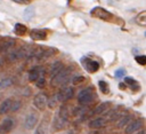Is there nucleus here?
I'll return each mask as SVG.
<instances>
[{
	"label": "nucleus",
	"instance_id": "1",
	"mask_svg": "<svg viewBox=\"0 0 146 134\" xmlns=\"http://www.w3.org/2000/svg\"><path fill=\"white\" fill-rule=\"evenodd\" d=\"M97 98V93L94 88V86H88L83 89H81L78 94V103L82 107H89L91 105Z\"/></svg>",
	"mask_w": 146,
	"mask_h": 134
},
{
	"label": "nucleus",
	"instance_id": "2",
	"mask_svg": "<svg viewBox=\"0 0 146 134\" xmlns=\"http://www.w3.org/2000/svg\"><path fill=\"white\" fill-rule=\"evenodd\" d=\"M71 68L65 66L63 70H60L58 73L52 76L50 78V86L52 88H58V87H64L68 81H71Z\"/></svg>",
	"mask_w": 146,
	"mask_h": 134
},
{
	"label": "nucleus",
	"instance_id": "3",
	"mask_svg": "<svg viewBox=\"0 0 146 134\" xmlns=\"http://www.w3.org/2000/svg\"><path fill=\"white\" fill-rule=\"evenodd\" d=\"M90 15L92 17H96L98 19H102V21H105V22H110V23H116L117 22V18L112 14L110 13L108 10L102 8V7H95L90 10Z\"/></svg>",
	"mask_w": 146,
	"mask_h": 134
},
{
	"label": "nucleus",
	"instance_id": "4",
	"mask_svg": "<svg viewBox=\"0 0 146 134\" xmlns=\"http://www.w3.org/2000/svg\"><path fill=\"white\" fill-rule=\"evenodd\" d=\"M50 124H51V112L47 111L39 120L36 127L34 128V134H49Z\"/></svg>",
	"mask_w": 146,
	"mask_h": 134
},
{
	"label": "nucleus",
	"instance_id": "5",
	"mask_svg": "<svg viewBox=\"0 0 146 134\" xmlns=\"http://www.w3.org/2000/svg\"><path fill=\"white\" fill-rule=\"evenodd\" d=\"M68 125H70V119L63 118L57 113L54 117V119H52V121L50 124V126H51L50 131H51L52 134H55V133H58V132H62V131L66 129L68 127Z\"/></svg>",
	"mask_w": 146,
	"mask_h": 134
},
{
	"label": "nucleus",
	"instance_id": "6",
	"mask_svg": "<svg viewBox=\"0 0 146 134\" xmlns=\"http://www.w3.org/2000/svg\"><path fill=\"white\" fill-rule=\"evenodd\" d=\"M47 103H48V95L44 92H39L38 94L34 95L33 97V105L34 108L40 111V112H44L47 109Z\"/></svg>",
	"mask_w": 146,
	"mask_h": 134
},
{
	"label": "nucleus",
	"instance_id": "7",
	"mask_svg": "<svg viewBox=\"0 0 146 134\" xmlns=\"http://www.w3.org/2000/svg\"><path fill=\"white\" fill-rule=\"evenodd\" d=\"M145 120L143 118H133L123 129L124 134H135L144 128Z\"/></svg>",
	"mask_w": 146,
	"mask_h": 134
},
{
	"label": "nucleus",
	"instance_id": "8",
	"mask_svg": "<svg viewBox=\"0 0 146 134\" xmlns=\"http://www.w3.org/2000/svg\"><path fill=\"white\" fill-rule=\"evenodd\" d=\"M40 120V117H39V113L36 111H30L25 118H24V121H23V125H24V128L27 129V131H31V129H34L38 125Z\"/></svg>",
	"mask_w": 146,
	"mask_h": 134
},
{
	"label": "nucleus",
	"instance_id": "9",
	"mask_svg": "<svg viewBox=\"0 0 146 134\" xmlns=\"http://www.w3.org/2000/svg\"><path fill=\"white\" fill-rule=\"evenodd\" d=\"M74 96V88L71 87V86H64V87H60L58 93H57V97H58V101L62 102V103H66L68 102L70 100H72Z\"/></svg>",
	"mask_w": 146,
	"mask_h": 134
},
{
	"label": "nucleus",
	"instance_id": "10",
	"mask_svg": "<svg viewBox=\"0 0 146 134\" xmlns=\"http://www.w3.org/2000/svg\"><path fill=\"white\" fill-rule=\"evenodd\" d=\"M46 76V68L42 65H34L29 70L27 73V78L29 81L31 82H35L40 77H44Z\"/></svg>",
	"mask_w": 146,
	"mask_h": 134
},
{
	"label": "nucleus",
	"instance_id": "11",
	"mask_svg": "<svg viewBox=\"0 0 146 134\" xmlns=\"http://www.w3.org/2000/svg\"><path fill=\"white\" fill-rule=\"evenodd\" d=\"M111 109V102L106 101V102H102L98 105H96L92 110H90L88 117H98V116H103L105 115L108 110Z\"/></svg>",
	"mask_w": 146,
	"mask_h": 134
},
{
	"label": "nucleus",
	"instance_id": "12",
	"mask_svg": "<svg viewBox=\"0 0 146 134\" xmlns=\"http://www.w3.org/2000/svg\"><path fill=\"white\" fill-rule=\"evenodd\" d=\"M81 64L84 68V70H87L89 73H95L99 70V63L90 57H82L81 58Z\"/></svg>",
	"mask_w": 146,
	"mask_h": 134
},
{
	"label": "nucleus",
	"instance_id": "13",
	"mask_svg": "<svg viewBox=\"0 0 146 134\" xmlns=\"http://www.w3.org/2000/svg\"><path fill=\"white\" fill-rule=\"evenodd\" d=\"M108 124V120L106 119V117L103 116H98V117H94L89 123H88V127L91 129H102L104 128L106 125Z\"/></svg>",
	"mask_w": 146,
	"mask_h": 134
},
{
	"label": "nucleus",
	"instance_id": "14",
	"mask_svg": "<svg viewBox=\"0 0 146 134\" xmlns=\"http://www.w3.org/2000/svg\"><path fill=\"white\" fill-rule=\"evenodd\" d=\"M135 118V116L132 115V113H124L123 116H121L120 118H119V120L115 123V127L117 128V129H124V127L132 120Z\"/></svg>",
	"mask_w": 146,
	"mask_h": 134
},
{
	"label": "nucleus",
	"instance_id": "15",
	"mask_svg": "<svg viewBox=\"0 0 146 134\" xmlns=\"http://www.w3.org/2000/svg\"><path fill=\"white\" fill-rule=\"evenodd\" d=\"M29 34H30V38L34 41H42V40H46L48 37V33L41 29H33L30 31Z\"/></svg>",
	"mask_w": 146,
	"mask_h": 134
},
{
	"label": "nucleus",
	"instance_id": "16",
	"mask_svg": "<svg viewBox=\"0 0 146 134\" xmlns=\"http://www.w3.org/2000/svg\"><path fill=\"white\" fill-rule=\"evenodd\" d=\"M16 46V40L14 38H10V37H5L0 40V47H1V50H11L14 49V47Z\"/></svg>",
	"mask_w": 146,
	"mask_h": 134
},
{
	"label": "nucleus",
	"instance_id": "17",
	"mask_svg": "<svg viewBox=\"0 0 146 134\" xmlns=\"http://www.w3.org/2000/svg\"><path fill=\"white\" fill-rule=\"evenodd\" d=\"M90 110H89V107H82V105H79V107H75L73 108L72 110V116L73 117H78V118H86L88 117Z\"/></svg>",
	"mask_w": 146,
	"mask_h": 134
},
{
	"label": "nucleus",
	"instance_id": "18",
	"mask_svg": "<svg viewBox=\"0 0 146 134\" xmlns=\"http://www.w3.org/2000/svg\"><path fill=\"white\" fill-rule=\"evenodd\" d=\"M65 68V65H64V63L60 61V60H56V61H54L51 64H50V66H49V76H50V78L52 77V76H55L56 73H58L60 70H63Z\"/></svg>",
	"mask_w": 146,
	"mask_h": 134
},
{
	"label": "nucleus",
	"instance_id": "19",
	"mask_svg": "<svg viewBox=\"0 0 146 134\" xmlns=\"http://www.w3.org/2000/svg\"><path fill=\"white\" fill-rule=\"evenodd\" d=\"M15 127V120L11 118V117H7L5 118L2 121H1V125H0V128L5 132V133H9L14 129Z\"/></svg>",
	"mask_w": 146,
	"mask_h": 134
},
{
	"label": "nucleus",
	"instance_id": "20",
	"mask_svg": "<svg viewBox=\"0 0 146 134\" xmlns=\"http://www.w3.org/2000/svg\"><path fill=\"white\" fill-rule=\"evenodd\" d=\"M11 104H13V100L11 98H6L0 103V115H7L10 112L11 109Z\"/></svg>",
	"mask_w": 146,
	"mask_h": 134
},
{
	"label": "nucleus",
	"instance_id": "21",
	"mask_svg": "<svg viewBox=\"0 0 146 134\" xmlns=\"http://www.w3.org/2000/svg\"><path fill=\"white\" fill-rule=\"evenodd\" d=\"M14 32L17 36L23 37V36L27 34V26L25 24H23V23H16L15 26H14Z\"/></svg>",
	"mask_w": 146,
	"mask_h": 134
},
{
	"label": "nucleus",
	"instance_id": "22",
	"mask_svg": "<svg viewBox=\"0 0 146 134\" xmlns=\"http://www.w3.org/2000/svg\"><path fill=\"white\" fill-rule=\"evenodd\" d=\"M34 15H35V9H34L33 6H27V7L24 9V11H23V17H24L26 21L33 19Z\"/></svg>",
	"mask_w": 146,
	"mask_h": 134
},
{
	"label": "nucleus",
	"instance_id": "23",
	"mask_svg": "<svg viewBox=\"0 0 146 134\" xmlns=\"http://www.w3.org/2000/svg\"><path fill=\"white\" fill-rule=\"evenodd\" d=\"M60 117H63V118H66V119H70V116H71V111H70V108H68V105L66 104V103H63L62 105H60V108H59V110H58V112H57Z\"/></svg>",
	"mask_w": 146,
	"mask_h": 134
},
{
	"label": "nucleus",
	"instance_id": "24",
	"mask_svg": "<svg viewBox=\"0 0 146 134\" xmlns=\"http://www.w3.org/2000/svg\"><path fill=\"white\" fill-rule=\"evenodd\" d=\"M14 85V78L13 77H6L0 80V89H6Z\"/></svg>",
	"mask_w": 146,
	"mask_h": 134
},
{
	"label": "nucleus",
	"instance_id": "25",
	"mask_svg": "<svg viewBox=\"0 0 146 134\" xmlns=\"http://www.w3.org/2000/svg\"><path fill=\"white\" fill-rule=\"evenodd\" d=\"M58 97H57V94H54L52 96L48 97V103H47V108H49L50 110H54L57 108L58 105Z\"/></svg>",
	"mask_w": 146,
	"mask_h": 134
},
{
	"label": "nucleus",
	"instance_id": "26",
	"mask_svg": "<svg viewBox=\"0 0 146 134\" xmlns=\"http://www.w3.org/2000/svg\"><path fill=\"white\" fill-rule=\"evenodd\" d=\"M124 82H125V85H128L131 89L133 88L135 90H138L139 89V84L133 79V78H131V77H125L124 78Z\"/></svg>",
	"mask_w": 146,
	"mask_h": 134
},
{
	"label": "nucleus",
	"instance_id": "27",
	"mask_svg": "<svg viewBox=\"0 0 146 134\" xmlns=\"http://www.w3.org/2000/svg\"><path fill=\"white\" fill-rule=\"evenodd\" d=\"M84 81H86V77H84V76H74V77H72V79H71V82H72L73 86H80V85H82Z\"/></svg>",
	"mask_w": 146,
	"mask_h": 134
},
{
	"label": "nucleus",
	"instance_id": "28",
	"mask_svg": "<svg viewBox=\"0 0 146 134\" xmlns=\"http://www.w3.org/2000/svg\"><path fill=\"white\" fill-rule=\"evenodd\" d=\"M98 86H99V89H100V92L103 94H108L110 93V86L105 80H99L98 81Z\"/></svg>",
	"mask_w": 146,
	"mask_h": 134
},
{
	"label": "nucleus",
	"instance_id": "29",
	"mask_svg": "<svg viewBox=\"0 0 146 134\" xmlns=\"http://www.w3.org/2000/svg\"><path fill=\"white\" fill-rule=\"evenodd\" d=\"M34 85H35L36 88H39V89H43V88L46 87V85H47L46 76H44V77H40V78L34 82Z\"/></svg>",
	"mask_w": 146,
	"mask_h": 134
},
{
	"label": "nucleus",
	"instance_id": "30",
	"mask_svg": "<svg viewBox=\"0 0 146 134\" xmlns=\"http://www.w3.org/2000/svg\"><path fill=\"white\" fill-rule=\"evenodd\" d=\"M21 108H22V101L21 100H13L10 112H17L18 110H21Z\"/></svg>",
	"mask_w": 146,
	"mask_h": 134
},
{
	"label": "nucleus",
	"instance_id": "31",
	"mask_svg": "<svg viewBox=\"0 0 146 134\" xmlns=\"http://www.w3.org/2000/svg\"><path fill=\"white\" fill-rule=\"evenodd\" d=\"M137 22L140 25H146V11H144L137 16Z\"/></svg>",
	"mask_w": 146,
	"mask_h": 134
},
{
	"label": "nucleus",
	"instance_id": "32",
	"mask_svg": "<svg viewBox=\"0 0 146 134\" xmlns=\"http://www.w3.org/2000/svg\"><path fill=\"white\" fill-rule=\"evenodd\" d=\"M135 61L139 65H146V55H138L135 57Z\"/></svg>",
	"mask_w": 146,
	"mask_h": 134
},
{
	"label": "nucleus",
	"instance_id": "33",
	"mask_svg": "<svg viewBox=\"0 0 146 134\" xmlns=\"http://www.w3.org/2000/svg\"><path fill=\"white\" fill-rule=\"evenodd\" d=\"M124 73H125V70L124 69H119V70L115 71V77L116 78H121V77L124 76Z\"/></svg>",
	"mask_w": 146,
	"mask_h": 134
},
{
	"label": "nucleus",
	"instance_id": "34",
	"mask_svg": "<svg viewBox=\"0 0 146 134\" xmlns=\"http://www.w3.org/2000/svg\"><path fill=\"white\" fill-rule=\"evenodd\" d=\"M11 1L19 3V5H30V2H31V0H11Z\"/></svg>",
	"mask_w": 146,
	"mask_h": 134
},
{
	"label": "nucleus",
	"instance_id": "35",
	"mask_svg": "<svg viewBox=\"0 0 146 134\" xmlns=\"http://www.w3.org/2000/svg\"><path fill=\"white\" fill-rule=\"evenodd\" d=\"M135 134H146V128H143V129H140L139 132H137Z\"/></svg>",
	"mask_w": 146,
	"mask_h": 134
},
{
	"label": "nucleus",
	"instance_id": "36",
	"mask_svg": "<svg viewBox=\"0 0 146 134\" xmlns=\"http://www.w3.org/2000/svg\"><path fill=\"white\" fill-rule=\"evenodd\" d=\"M120 88L121 89H124L125 88V84H120Z\"/></svg>",
	"mask_w": 146,
	"mask_h": 134
},
{
	"label": "nucleus",
	"instance_id": "37",
	"mask_svg": "<svg viewBox=\"0 0 146 134\" xmlns=\"http://www.w3.org/2000/svg\"><path fill=\"white\" fill-rule=\"evenodd\" d=\"M2 64H3V58H2V57H0V68L2 66Z\"/></svg>",
	"mask_w": 146,
	"mask_h": 134
},
{
	"label": "nucleus",
	"instance_id": "38",
	"mask_svg": "<svg viewBox=\"0 0 146 134\" xmlns=\"http://www.w3.org/2000/svg\"><path fill=\"white\" fill-rule=\"evenodd\" d=\"M0 134H7V133H5V132H3V131L0 128Z\"/></svg>",
	"mask_w": 146,
	"mask_h": 134
},
{
	"label": "nucleus",
	"instance_id": "39",
	"mask_svg": "<svg viewBox=\"0 0 146 134\" xmlns=\"http://www.w3.org/2000/svg\"><path fill=\"white\" fill-rule=\"evenodd\" d=\"M0 52H1V47H0Z\"/></svg>",
	"mask_w": 146,
	"mask_h": 134
},
{
	"label": "nucleus",
	"instance_id": "40",
	"mask_svg": "<svg viewBox=\"0 0 146 134\" xmlns=\"http://www.w3.org/2000/svg\"><path fill=\"white\" fill-rule=\"evenodd\" d=\"M67 1H70V0H67Z\"/></svg>",
	"mask_w": 146,
	"mask_h": 134
}]
</instances>
